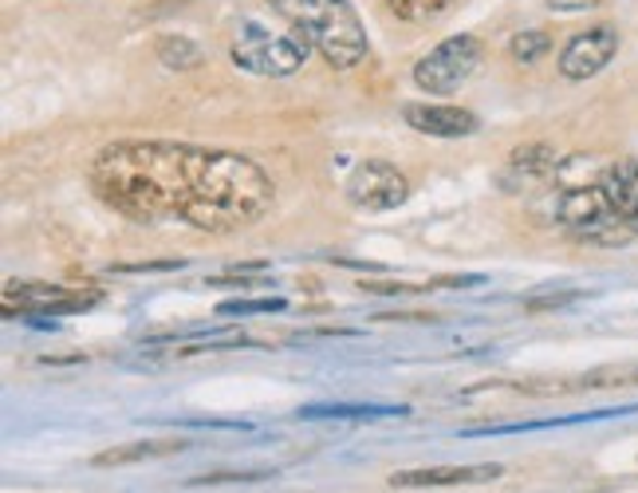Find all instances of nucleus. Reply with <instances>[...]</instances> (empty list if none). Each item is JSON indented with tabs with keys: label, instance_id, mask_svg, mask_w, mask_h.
Returning a JSON list of instances; mask_svg holds the SVG:
<instances>
[{
	"label": "nucleus",
	"instance_id": "f257e3e1",
	"mask_svg": "<svg viewBox=\"0 0 638 493\" xmlns=\"http://www.w3.org/2000/svg\"><path fill=\"white\" fill-rule=\"evenodd\" d=\"M91 190L130 221H182L201 233L248 229L276 202L253 158L189 142H111L91 162Z\"/></svg>",
	"mask_w": 638,
	"mask_h": 493
},
{
	"label": "nucleus",
	"instance_id": "f03ea898",
	"mask_svg": "<svg viewBox=\"0 0 638 493\" xmlns=\"http://www.w3.org/2000/svg\"><path fill=\"white\" fill-rule=\"evenodd\" d=\"M272 12L304 28L332 68L347 71L367 56L363 20L351 9V0H272Z\"/></svg>",
	"mask_w": 638,
	"mask_h": 493
},
{
	"label": "nucleus",
	"instance_id": "7ed1b4c3",
	"mask_svg": "<svg viewBox=\"0 0 638 493\" xmlns=\"http://www.w3.org/2000/svg\"><path fill=\"white\" fill-rule=\"evenodd\" d=\"M312 51H315V44L308 39V32L295 28V24H288V32H268L248 20V24H241V32H236V39H233L236 68L253 71V76H272V79L295 76V71L308 64Z\"/></svg>",
	"mask_w": 638,
	"mask_h": 493
},
{
	"label": "nucleus",
	"instance_id": "20e7f679",
	"mask_svg": "<svg viewBox=\"0 0 638 493\" xmlns=\"http://www.w3.org/2000/svg\"><path fill=\"white\" fill-rule=\"evenodd\" d=\"M482 59H485V44L477 36H469V32H462V36L442 39L438 48H430L414 64V83L426 95H453L462 83H469L473 71L482 68Z\"/></svg>",
	"mask_w": 638,
	"mask_h": 493
},
{
	"label": "nucleus",
	"instance_id": "39448f33",
	"mask_svg": "<svg viewBox=\"0 0 638 493\" xmlns=\"http://www.w3.org/2000/svg\"><path fill=\"white\" fill-rule=\"evenodd\" d=\"M556 214L571 233L588 237V241H603V245H619L627 237H635V226L623 221L619 209L611 206V197L603 186H571L556 202Z\"/></svg>",
	"mask_w": 638,
	"mask_h": 493
},
{
	"label": "nucleus",
	"instance_id": "423d86ee",
	"mask_svg": "<svg viewBox=\"0 0 638 493\" xmlns=\"http://www.w3.org/2000/svg\"><path fill=\"white\" fill-rule=\"evenodd\" d=\"M344 194L351 206L371 209V214H386V209H398L410 197V182L398 167L383 162V158H367L347 174Z\"/></svg>",
	"mask_w": 638,
	"mask_h": 493
},
{
	"label": "nucleus",
	"instance_id": "0eeeda50",
	"mask_svg": "<svg viewBox=\"0 0 638 493\" xmlns=\"http://www.w3.org/2000/svg\"><path fill=\"white\" fill-rule=\"evenodd\" d=\"M103 300L98 288H68V285H20L12 280L4 288V312L36 316V312H79Z\"/></svg>",
	"mask_w": 638,
	"mask_h": 493
},
{
	"label": "nucleus",
	"instance_id": "6e6552de",
	"mask_svg": "<svg viewBox=\"0 0 638 493\" xmlns=\"http://www.w3.org/2000/svg\"><path fill=\"white\" fill-rule=\"evenodd\" d=\"M615 51H619V32L611 24H595V28L568 39V48L560 51V76L571 83H583V79L600 76L615 59Z\"/></svg>",
	"mask_w": 638,
	"mask_h": 493
},
{
	"label": "nucleus",
	"instance_id": "1a4fd4ad",
	"mask_svg": "<svg viewBox=\"0 0 638 493\" xmlns=\"http://www.w3.org/2000/svg\"><path fill=\"white\" fill-rule=\"evenodd\" d=\"M406 127L430 138H469L477 135L482 118L465 107H450V103H406L403 107Z\"/></svg>",
	"mask_w": 638,
	"mask_h": 493
},
{
	"label": "nucleus",
	"instance_id": "9d476101",
	"mask_svg": "<svg viewBox=\"0 0 638 493\" xmlns=\"http://www.w3.org/2000/svg\"><path fill=\"white\" fill-rule=\"evenodd\" d=\"M501 478V466H433V470H403L394 473V490H433V485H473Z\"/></svg>",
	"mask_w": 638,
	"mask_h": 493
},
{
	"label": "nucleus",
	"instance_id": "9b49d317",
	"mask_svg": "<svg viewBox=\"0 0 638 493\" xmlns=\"http://www.w3.org/2000/svg\"><path fill=\"white\" fill-rule=\"evenodd\" d=\"M603 194L611 197V206L619 209L623 221H630L638 233V158H627V162H615L603 174Z\"/></svg>",
	"mask_w": 638,
	"mask_h": 493
},
{
	"label": "nucleus",
	"instance_id": "f8f14e48",
	"mask_svg": "<svg viewBox=\"0 0 638 493\" xmlns=\"http://www.w3.org/2000/svg\"><path fill=\"white\" fill-rule=\"evenodd\" d=\"M154 51H158V64H166L170 71H194L206 64V51L197 48L189 36H158Z\"/></svg>",
	"mask_w": 638,
	"mask_h": 493
},
{
	"label": "nucleus",
	"instance_id": "ddd939ff",
	"mask_svg": "<svg viewBox=\"0 0 638 493\" xmlns=\"http://www.w3.org/2000/svg\"><path fill=\"white\" fill-rule=\"evenodd\" d=\"M556 170V150L552 147H521L512 150V162H509V177H521V182H541Z\"/></svg>",
	"mask_w": 638,
	"mask_h": 493
},
{
	"label": "nucleus",
	"instance_id": "4468645a",
	"mask_svg": "<svg viewBox=\"0 0 638 493\" xmlns=\"http://www.w3.org/2000/svg\"><path fill=\"white\" fill-rule=\"evenodd\" d=\"M186 450V443H130V446H115V450L95 454V466H127V462H142V458H166V454Z\"/></svg>",
	"mask_w": 638,
	"mask_h": 493
},
{
	"label": "nucleus",
	"instance_id": "2eb2a0df",
	"mask_svg": "<svg viewBox=\"0 0 638 493\" xmlns=\"http://www.w3.org/2000/svg\"><path fill=\"white\" fill-rule=\"evenodd\" d=\"M386 9H391V16L406 20V24H426V20L453 9V0H386Z\"/></svg>",
	"mask_w": 638,
	"mask_h": 493
},
{
	"label": "nucleus",
	"instance_id": "dca6fc26",
	"mask_svg": "<svg viewBox=\"0 0 638 493\" xmlns=\"http://www.w3.org/2000/svg\"><path fill=\"white\" fill-rule=\"evenodd\" d=\"M552 48V36L544 28H529V32H517L509 44V56L517 59V64H536L541 56H548Z\"/></svg>",
	"mask_w": 638,
	"mask_h": 493
},
{
	"label": "nucleus",
	"instance_id": "f3484780",
	"mask_svg": "<svg viewBox=\"0 0 638 493\" xmlns=\"http://www.w3.org/2000/svg\"><path fill=\"white\" fill-rule=\"evenodd\" d=\"M406 406H304L300 419H363V414H403Z\"/></svg>",
	"mask_w": 638,
	"mask_h": 493
},
{
	"label": "nucleus",
	"instance_id": "a211bd4d",
	"mask_svg": "<svg viewBox=\"0 0 638 493\" xmlns=\"http://www.w3.org/2000/svg\"><path fill=\"white\" fill-rule=\"evenodd\" d=\"M285 300L280 296H265V300H225L217 308L221 316H248V312H285Z\"/></svg>",
	"mask_w": 638,
	"mask_h": 493
},
{
	"label": "nucleus",
	"instance_id": "6ab92c4d",
	"mask_svg": "<svg viewBox=\"0 0 638 493\" xmlns=\"http://www.w3.org/2000/svg\"><path fill=\"white\" fill-rule=\"evenodd\" d=\"M571 300H580V293H544V296L524 300V308H529V312H548V308H564V305H571Z\"/></svg>",
	"mask_w": 638,
	"mask_h": 493
},
{
	"label": "nucleus",
	"instance_id": "aec40b11",
	"mask_svg": "<svg viewBox=\"0 0 638 493\" xmlns=\"http://www.w3.org/2000/svg\"><path fill=\"white\" fill-rule=\"evenodd\" d=\"M363 293H386V296H403V293H422V288H430V285H391V280H363Z\"/></svg>",
	"mask_w": 638,
	"mask_h": 493
},
{
	"label": "nucleus",
	"instance_id": "412c9836",
	"mask_svg": "<svg viewBox=\"0 0 638 493\" xmlns=\"http://www.w3.org/2000/svg\"><path fill=\"white\" fill-rule=\"evenodd\" d=\"M182 268V261H147V265H115V273H170Z\"/></svg>",
	"mask_w": 638,
	"mask_h": 493
},
{
	"label": "nucleus",
	"instance_id": "4be33fe9",
	"mask_svg": "<svg viewBox=\"0 0 638 493\" xmlns=\"http://www.w3.org/2000/svg\"><path fill=\"white\" fill-rule=\"evenodd\" d=\"M265 473H206V478H194V485H213V482H256Z\"/></svg>",
	"mask_w": 638,
	"mask_h": 493
},
{
	"label": "nucleus",
	"instance_id": "5701e85b",
	"mask_svg": "<svg viewBox=\"0 0 638 493\" xmlns=\"http://www.w3.org/2000/svg\"><path fill=\"white\" fill-rule=\"evenodd\" d=\"M595 4H603V0H548L552 12H588Z\"/></svg>",
	"mask_w": 638,
	"mask_h": 493
},
{
	"label": "nucleus",
	"instance_id": "b1692460",
	"mask_svg": "<svg viewBox=\"0 0 638 493\" xmlns=\"http://www.w3.org/2000/svg\"><path fill=\"white\" fill-rule=\"evenodd\" d=\"M79 359H83V355H44L39 364H79Z\"/></svg>",
	"mask_w": 638,
	"mask_h": 493
}]
</instances>
